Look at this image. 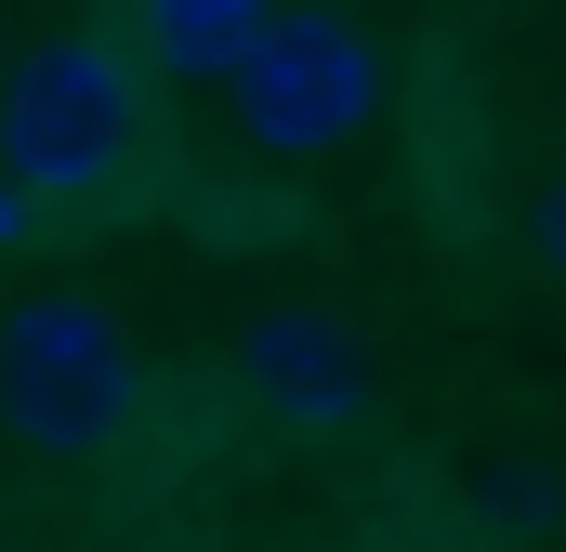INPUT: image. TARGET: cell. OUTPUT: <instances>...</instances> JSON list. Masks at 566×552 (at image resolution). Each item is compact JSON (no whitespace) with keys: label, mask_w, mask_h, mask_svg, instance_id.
<instances>
[{"label":"cell","mask_w":566,"mask_h":552,"mask_svg":"<svg viewBox=\"0 0 566 552\" xmlns=\"http://www.w3.org/2000/svg\"><path fill=\"white\" fill-rule=\"evenodd\" d=\"M27 211H40V198H27V184H0V237H27Z\"/></svg>","instance_id":"8"},{"label":"cell","mask_w":566,"mask_h":552,"mask_svg":"<svg viewBox=\"0 0 566 552\" xmlns=\"http://www.w3.org/2000/svg\"><path fill=\"white\" fill-rule=\"evenodd\" d=\"M224 395L264 421V434H290V447H329V434H356V421L382 408V355L329 302H264L224 342Z\"/></svg>","instance_id":"4"},{"label":"cell","mask_w":566,"mask_h":552,"mask_svg":"<svg viewBox=\"0 0 566 552\" xmlns=\"http://www.w3.org/2000/svg\"><path fill=\"white\" fill-rule=\"evenodd\" d=\"M264 40H277V0H145V53L171 79H224L238 93V66Z\"/></svg>","instance_id":"5"},{"label":"cell","mask_w":566,"mask_h":552,"mask_svg":"<svg viewBox=\"0 0 566 552\" xmlns=\"http://www.w3.org/2000/svg\"><path fill=\"white\" fill-rule=\"evenodd\" d=\"M0 93H13V66H0Z\"/></svg>","instance_id":"9"},{"label":"cell","mask_w":566,"mask_h":552,"mask_svg":"<svg viewBox=\"0 0 566 552\" xmlns=\"http://www.w3.org/2000/svg\"><path fill=\"white\" fill-rule=\"evenodd\" d=\"M133 408H145V369H133V342H119L106 302L27 289L0 316V434L27 460H106L133 434Z\"/></svg>","instance_id":"1"},{"label":"cell","mask_w":566,"mask_h":552,"mask_svg":"<svg viewBox=\"0 0 566 552\" xmlns=\"http://www.w3.org/2000/svg\"><path fill=\"white\" fill-rule=\"evenodd\" d=\"M488 513H501L514 540H554L566 527V460H501V474H488Z\"/></svg>","instance_id":"6"},{"label":"cell","mask_w":566,"mask_h":552,"mask_svg":"<svg viewBox=\"0 0 566 552\" xmlns=\"http://www.w3.org/2000/svg\"><path fill=\"white\" fill-rule=\"evenodd\" d=\"M145 145V79L119 40H40L13 53V93H0V184H27L40 211L53 198H106Z\"/></svg>","instance_id":"2"},{"label":"cell","mask_w":566,"mask_h":552,"mask_svg":"<svg viewBox=\"0 0 566 552\" xmlns=\"http://www.w3.org/2000/svg\"><path fill=\"white\" fill-rule=\"evenodd\" d=\"M382 119V40L329 0L277 13V40L238 66V145L251 158H329L343 132Z\"/></svg>","instance_id":"3"},{"label":"cell","mask_w":566,"mask_h":552,"mask_svg":"<svg viewBox=\"0 0 566 552\" xmlns=\"http://www.w3.org/2000/svg\"><path fill=\"white\" fill-rule=\"evenodd\" d=\"M527 264H541V276L566 289V171L541 184V198H527Z\"/></svg>","instance_id":"7"}]
</instances>
